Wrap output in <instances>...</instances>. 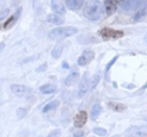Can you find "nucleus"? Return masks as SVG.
<instances>
[{
    "label": "nucleus",
    "instance_id": "f257e3e1",
    "mask_svg": "<svg viewBox=\"0 0 147 137\" xmlns=\"http://www.w3.org/2000/svg\"><path fill=\"white\" fill-rule=\"evenodd\" d=\"M104 13V6L100 0H89L84 9V16L89 20L97 21Z\"/></svg>",
    "mask_w": 147,
    "mask_h": 137
},
{
    "label": "nucleus",
    "instance_id": "f03ea898",
    "mask_svg": "<svg viewBox=\"0 0 147 137\" xmlns=\"http://www.w3.org/2000/svg\"><path fill=\"white\" fill-rule=\"evenodd\" d=\"M78 29L73 26H66V27H57L53 29L49 34V38L51 40H55V41H60L63 40L64 38H67L69 36L77 34Z\"/></svg>",
    "mask_w": 147,
    "mask_h": 137
},
{
    "label": "nucleus",
    "instance_id": "7ed1b4c3",
    "mask_svg": "<svg viewBox=\"0 0 147 137\" xmlns=\"http://www.w3.org/2000/svg\"><path fill=\"white\" fill-rule=\"evenodd\" d=\"M99 35L102 37L103 40H110V39H120L122 38L124 33L121 31H116L113 28L104 27L99 31Z\"/></svg>",
    "mask_w": 147,
    "mask_h": 137
},
{
    "label": "nucleus",
    "instance_id": "20e7f679",
    "mask_svg": "<svg viewBox=\"0 0 147 137\" xmlns=\"http://www.w3.org/2000/svg\"><path fill=\"white\" fill-rule=\"evenodd\" d=\"M126 137H147V127L145 126H135L126 130L124 133Z\"/></svg>",
    "mask_w": 147,
    "mask_h": 137
},
{
    "label": "nucleus",
    "instance_id": "39448f33",
    "mask_svg": "<svg viewBox=\"0 0 147 137\" xmlns=\"http://www.w3.org/2000/svg\"><path fill=\"white\" fill-rule=\"evenodd\" d=\"M95 59V52L92 50H84L82 52V55H80V58L78 59V64L80 66H86L87 64H89L90 62Z\"/></svg>",
    "mask_w": 147,
    "mask_h": 137
},
{
    "label": "nucleus",
    "instance_id": "423d86ee",
    "mask_svg": "<svg viewBox=\"0 0 147 137\" xmlns=\"http://www.w3.org/2000/svg\"><path fill=\"white\" fill-rule=\"evenodd\" d=\"M142 0H122L121 2V7L124 11H134L141 4Z\"/></svg>",
    "mask_w": 147,
    "mask_h": 137
},
{
    "label": "nucleus",
    "instance_id": "0eeeda50",
    "mask_svg": "<svg viewBox=\"0 0 147 137\" xmlns=\"http://www.w3.org/2000/svg\"><path fill=\"white\" fill-rule=\"evenodd\" d=\"M87 122V113L85 111H80L74 118V126L76 128H82Z\"/></svg>",
    "mask_w": 147,
    "mask_h": 137
},
{
    "label": "nucleus",
    "instance_id": "6e6552de",
    "mask_svg": "<svg viewBox=\"0 0 147 137\" xmlns=\"http://www.w3.org/2000/svg\"><path fill=\"white\" fill-rule=\"evenodd\" d=\"M89 88V79H88V73L86 72L84 76H83L81 82H80L79 85V96H83L86 92L88 91Z\"/></svg>",
    "mask_w": 147,
    "mask_h": 137
},
{
    "label": "nucleus",
    "instance_id": "1a4fd4ad",
    "mask_svg": "<svg viewBox=\"0 0 147 137\" xmlns=\"http://www.w3.org/2000/svg\"><path fill=\"white\" fill-rule=\"evenodd\" d=\"M79 80V71L78 70H73L65 79L64 83L66 86H73L75 85Z\"/></svg>",
    "mask_w": 147,
    "mask_h": 137
},
{
    "label": "nucleus",
    "instance_id": "9d476101",
    "mask_svg": "<svg viewBox=\"0 0 147 137\" xmlns=\"http://www.w3.org/2000/svg\"><path fill=\"white\" fill-rule=\"evenodd\" d=\"M51 4H52V9L55 13L58 14H64L65 13V6L62 2V0H51Z\"/></svg>",
    "mask_w": 147,
    "mask_h": 137
},
{
    "label": "nucleus",
    "instance_id": "9b49d317",
    "mask_svg": "<svg viewBox=\"0 0 147 137\" xmlns=\"http://www.w3.org/2000/svg\"><path fill=\"white\" fill-rule=\"evenodd\" d=\"M84 0H66V6L71 11H78L82 7Z\"/></svg>",
    "mask_w": 147,
    "mask_h": 137
},
{
    "label": "nucleus",
    "instance_id": "f8f14e48",
    "mask_svg": "<svg viewBox=\"0 0 147 137\" xmlns=\"http://www.w3.org/2000/svg\"><path fill=\"white\" fill-rule=\"evenodd\" d=\"M47 21L52 24L55 25H61L64 22V19L62 16H60L59 14H49L47 16Z\"/></svg>",
    "mask_w": 147,
    "mask_h": 137
},
{
    "label": "nucleus",
    "instance_id": "ddd939ff",
    "mask_svg": "<svg viewBox=\"0 0 147 137\" xmlns=\"http://www.w3.org/2000/svg\"><path fill=\"white\" fill-rule=\"evenodd\" d=\"M118 2H119V0H106L105 1V9H106V13H107L108 16L115 13Z\"/></svg>",
    "mask_w": 147,
    "mask_h": 137
},
{
    "label": "nucleus",
    "instance_id": "4468645a",
    "mask_svg": "<svg viewBox=\"0 0 147 137\" xmlns=\"http://www.w3.org/2000/svg\"><path fill=\"white\" fill-rule=\"evenodd\" d=\"M11 90H12V92L14 94L18 95V96H23L26 93V87H24L23 85H19V84L12 85Z\"/></svg>",
    "mask_w": 147,
    "mask_h": 137
},
{
    "label": "nucleus",
    "instance_id": "2eb2a0df",
    "mask_svg": "<svg viewBox=\"0 0 147 137\" xmlns=\"http://www.w3.org/2000/svg\"><path fill=\"white\" fill-rule=\"evenodd\" d=\"M40 91L44 94H51V93H54L56 91V87L54 85H51V84H46V85L40 87Z\"/></svg>",
    "mask_w": 147,
    "mask_h": 137
},
{
    "label": "nucleus",
    "instance_id": "dca6fc26",
    "mask_svg": "<svg viewBox=\"0 0 147 137\" xmlns=\"http://www.w3.org/2000/svg\"><path fill=\"white\" fill-rule=\"evenodd\" d=\"M62 50H63V45H62V44H57V45L54 47V49H53L52 57L54 59L60 58V55H62Z\"/></svg>",
    "mask_w": 147,
    "mask_h": 137
},
{
    "label": "nucleus",
    "instance_id": "f3484780",
    "mask_svg": "<svg viewBox=\"0 0 147 137\" xmlns=\"http://www.w3.org/2000/svg\"><path fill=\"white\" fill-rule=\"evenodd\" d=\"M108 106H109L113 111H117V112H121V111H124V110L126 109L125 105L119 104V103H109Z\"/></svg>",
    "mask_w": 147,
    "mask_h": 137
},
{
    "label": "nucleus",
    "instance_id": "a211bd4d",
    "mask_svg": "<svg viewBox=\"0 0 147 137\" xmlns=\"http://www.w3.org/2000/svg\"><path fill=\"white\" fill-rule=\"evenodd\" d=\"M58 106H59V102L58 101H52V102H49L47 105H45V107L43 108L42 111L44 113H46V112H49V111H51V110L56 109Z\"/></svg>",
    "mask_w": 147,
    "mask_h": 137
},
{
    "label": "nucleus",
    "instance_id": "6ab92c4d",
    "mask_svg": "<svg viewBox=\"0 0 147 137\" xmlns=\"http://www.w3.org/2000/svg\"><path fill=\"white\" fill-rule=\"evenodd\" d=\"M146 13H147V7L146 6H142L141 9L137 12L135 17H134V21H139L140 19H142L145 15H146Z\"/></svg>",
    "mask_w": 147,
    "mask_h": 137
},
{
    "label": "nucleus",
    "instance_id": "aec40b11",
    "mask_svg": "<svg viewBox=\"0 0 147 137\" xmlns=\"http://www.w3.org/2000/svg\"><path fill=\"white\" fill-rule=\"evenodd\" d=\"M100 80H101V72L98 71V72L96 73L95 76L92 78V83H90V87H92V89H94L96 86L98 85V83L100 82Z\"/></svg>",
    "mask_w": 147,
    "mask_h": 137
},
{
    "label": "nucleus",
    "instance_id": "412c9836",
    "mask_svg": "<svg viewBox=\"0 0 147 137\" xmlns=\"http://www.w3.org/2000/svg\"><path fill=\"white\" fill-rule=\"evenodd\" d=\"M101 106L100 105H95V106L92 107V119H96L100 115V113H101Z\"/></svg>",
    "mask_w": 147,
    "mask_h": 137
},
{
    "label": "nucleus",
    "instance_id": "4be33fe9",
    "mask_svg": "<svg viewBox=\"0 0 147 137\" xmlns=\"http://www.w3.org/2000/svg\"><path fill=\"white\" fill-rule=\"evenodd\" d=\"M94 133L99 136H105V135L107 134V131L103 128H95L94 129Z\"/></svg>",
    "mask_w": 147,
    "mask_h": 137
},
{
    "label": "nucleus",
    "instance_id": "5701e85b",
    "mask_svg": "<svg viewBox=\"0 0 147 137\" xmlns=\"http://www.w3.org/2000/svg\"><path fill=\"white\" fill-rule=\"evenodd\" d=\"M15 20H16V16H12V17L7 20V22H5V23H4V25H3V26H4V28L11 27V26L15 23Z\"/></svg>",
    "mask_w": 147,
    "mask_h": 137
},
{
    "label": "nucleus",
    "instance_id": "b1692460",
    "mask_svg": "<svg viewBox=\"0 0 147 137\" xmlns=\"http://www.w3.org/2000/svg\"><path fill=\"white\" fill-rule=\"evenodd\" d=\"M16 114L18 116V118H23V117L26 115V110L22 109V108H19V109L16 111Z\"/></svg>",
    "mask_w": 147,
    "mask_h": 137
},
{
    "label": "nucleus",
    "instance_id": "393cba45",
    "mask_svg": "<svg viewBox=\"0 0 147 137\" xmlns=\"http://www.w3.org/2000/svg\"><path fill=\"white\" fill-rule=\"evenodd\" d=\"M60 135H61V131L59 129H56V130L51 132L47 137H60Z\"/></svg>",
    "mask_w": 147,
    "mask_h": 137
},
{
    "label": "nucleus",
    "instance_id": "a878e982",
    "mask_svg": "<svg viewBox=\"0 0 147 137\" xmlns=\"http://www.w3.org/2000/svg\"><path fill=\"white\" fill-rule=\"evenodd\" d=\"M9 15V9H2L1 12H0V21L2 20V19H4L6 17V16Z\"/></svg>",
    "mask_w": 147,
    "mask_h": 137
},
{
    "label": "nucleus",
    "instance_id": "bb28decb",
    "mask_svg": "<svg viewBox=\"0 0 147 137\" xmlns=\"http://www.w3.org/2000/svg\"><path fill=\"white\" fill-rule=\"evenodd\" d=\"M46 68H47V65L44 63V64H42L41 66H39V67L37 68V72H43V71H45Z\"/></svg>",
    "mask_w": 147,
    "mask_h": 137
},
{
    "label": "nucleus",
    "instance_id": "cd10ccee",
    "mask_svg": "<svg viewBox=\"0 0 147 137\" xmlns=\"http://www.w3.org/2000/svg\"><path fill=\"white\" fill-rule=\"evenodd\" d=\"M84 136V132L81 131V130H78L77 132H75L74 134V137H83Z\"/></svg>",
    "mask_w": 147,
    "mask_h": 137
},
{
    "label": "nucleus",
    "instance_id": "c85d7f7f",
    "mask_svg": "<svg viewBox=\"0 0 147 137\" xmlns=\"http://www.w3.org/2000/svg\"><path fill=\"white\" fill-rule=\"evenodd\" d=\"M117 59H118V57H115V58H113V60H111V61L109 62V64H108V65H107V67H106V72H107L108 70H109L110 66H113V63H115V62L117 61Z\"/></svg>",
    "mask_w": 147,
    "mask_h": 137
},
{
    "label": "nucleus",
    "instance_id": "c756f323",
    "mask_svg": "<svg viewBox=\"0 0 147 137\" xmlns=\"http://www.w3.org/2000/svg\"><path fill=\"white\" fill-rule=\"evenodd\" d=\"M4 45H5V44H4L3 42H0V51H1V50L4 48Z\"/></svg>",
    "mask_w": 147,
    "mask_h": 137
},
{
    "label": "nucleus",
    "instance_id": "7c9ffc66",
    "mask_svg": "<svg viewBox=\"0 0 147 137\" xmlns=\"http://www.w3.org/2000/svg\"><path fill=\"white\" fill-rule=\"evenodd\" d=\"M144 40H145V42H146V43H147V35H146V36H145Z\"/></svg>",
    "mask_w": 147,
    "mask_h": 137
},
{
    "label": "nucleus",
    "instance_id": "2f4dec72",
    "mask_svg": "<svg viewBox=\"0 0 147 137\" xmlns=\"http://www.w3.org/2000/svg\"><path fill=\"white\" fill-rule=\"evenodd\" d=\"M113 137H121L120 135H115V136H113Z\"/></svg>",
    "mask_w": 147,
    "mask_h": 137
}]
</instances>
